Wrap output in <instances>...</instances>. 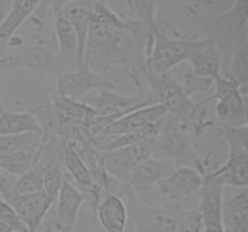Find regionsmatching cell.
Instances as JSON below:
<instances>
[{"label": "cell", "instance_id": "cell-31", "mask_svg": "<svg viewBox=\"0 0 248 232\" xmlns=\"http://www.w3.org/2000/svg\"><path fill=\"white\" fill-rule=\"evenodd\" d=\"M131 18L143 23L155 26L157 23V1L156 0H125Z\"/></svg>", "mask_w": 248, "mask_h": 232}, {"label": "cell", "instance_id": "cell-19", "mask_svg": "<svg viewBox=\"0 0 248 232\" xmlns=\"http://www.w3.org/2000/svg\"><path fill=\"white\" fill-rule=\"evenodd\" d=\"M94 0H77L65 5L62 14L72 26L78 41V64L81 67L84 63L85 45L89 35L91 17L93 12Z\"/></svg>", "mask_w": 248, "mask_h": 232}, {"label": "cell", "instance_id": "cell-3", "mask_svg": "<svg viewBox=\"0 0 248 232\" xmlns=\"http://www.w3.org/2000/svg\"><path fill=\"white\" fill-rule=\"evenodd\" d=\"M248 0H235L229 11L222 14H205L189 12L199 28L211 39L219 50L223 68L241 46L248 44Z\"/></svg>", "mask_w": 248, "mask_h": 232}, {"label": "cell", "instance_id": "cell-39", "mask_svg": "<svg viewBox=\"0 0 248 232\" xmlns=\"http://www.w3.org/2000/svg\"><path fill=\"white\" fill-rule=\"evenodd\" d=\"M73 1H77V0H50V4H48V7L51 9V12H52V16H56L58 14H62L63 7L67 4Z\"/></svg>", "mask_w": 248, "mask_h": 232}, {"label": "cell", "instance_id": "cell-37", "mask_svg": "<svg viewBox=\"0 0 248 232\" xmlns=\"http://www.w3.org/2000/svg\"><path fill=\"white\" fill-rule=\"evenodd\" d=\"M93 213L91 212H80L78 221L75 224L73 232H96L97 231V225L94 221V218H92Z\"/></svg>", "mask_w": 248, "mask_h": 232}, {"label": "cell", "instance_id": "cell-28", "mask_svg": "<svg viewBox=\"0 0 248 232\" xmlns=\"http://www.w3.org/2000/svg\"><path fill=\"white\" fill-rule=\"evenodd\" d=\"M36 152L18 151L0 156V171L9 176L17 178L35 166Z\"/></svg>", "mask_w": 248, "mask_h": 232}, {"label": "cell", "instance_id": "cell-20", "mask_svg": "<svg viewBox=\"0 0 248 232\" xmlns=\"http://www.w3.org/2000/svg\"><path fill=\"white\" fill-rule=\"evenodd\" d=\"M84 204L85 197L82 192L65 175L53 205V212L57 219L65 226L74 229Z\"/></svg>", "mask_w": 248, "mask_h": 232}, {"label": "cell", "instance_id": "cell-36", "mask_svg": "<svg viewBox=\"0 0 248 232\" xmlns=\"http://www.w3.org/2000/svg\"><path fill=\"white\" fill-rule=\"evenodd\" d=\"M36 232H73V229L65 226L63 222H61L60 220L56 217L55 212H53V205L50 209V212L47 213V215L45 217V219L43 220L41 225L39 226V229L36 230Z\"/></svg>", "mask_w": 248, "mask_h": 232}, {"label": "cell", "instance_id": "cell-23", "mask_svg": "<svg viewBox=\"0 0 248 232\" xmlns=\"http://www.w3.org/2000/svg\"><path fill=\"white\" fill-rule=\"evenodd\" d=\"M41 0H14L6 18L0 24V40H9L39 9Z\"/></svg>", "mask_w": 248, "mask_h": 232}, {"label": "cell", "instance_id": "cell-4", "mask_svg": "<svg viewBox=\"0 0 248 232\" xmlns=\"http://www.w3.org/2000/svg\"><path fill=\"white\" fill-rule=\"evenodd\" d=\"M198 36H186L170 22H157L149 51L145 56V69L154 74L172 72L186 62Z\"/></svg>", "mask_w": 248, "mask_h": 232}, {"label": "cell", "instance_id": "cell-2", "mask_svg": "<svg viewBox=\"0 0 248 232\" xmlns=\"http://www.w3.org/2000/svg\"><path fill=\"white\" fill-rule=\"evenodd\" d=\"M123 198L136 232H203L198 207L186 208L179 203L170 202L150 205L131 191Z\"/></svg>", "mask_w": 248, "mask_h": 232}, {"label": "cell", "instance_id": "cell-42", "mask_svg": "<svg viewBox=\"0 0 248 232\" xmlns=\"http://www.w3.org/2000/svg\"><path fill=\"white\" fill-rule=\"evenodd\" d=\"M48 4H50V0H41V4L39 7H43V9H47Z\"/></svg>", "mask_w": 248, "mask_h": 232}, {"label": "cell", "instance_id": "cell-26", "mask_svg": "<svg viewBox=\"0 0 248 232\" xmlns=\"http://www.w3.org/2000/svg\"><path fill=\"white\" fill-rule=\"evenodd\" d=\"M160 126H161V120L159 122L152 123L149 126H145V127L140 128V130H132V132L125 133V134H121L119 137H114L113 139L109 140V142L102 143L99 144L98 150L102 152H108L111 150L120 149V147L128 146V145L137 144V143L143 142V140H147L149 138L156 137L157 133L160 130Z\"/></svg>", "mask_w": 248, "mask_h": 232}, {"label": "cell", "instance_id": "cell-38", "mask_svg": "<svg viewBox=\"0 0 248 232\" xmlns=\"http://www.w3.org/2000/svg\"><path fill=\"white\" fill-rule=\"evenodd\" d=\"M14 179L15 178L9 176L7 174H5L4 172L0 171V197L4 198V200L10 195V192H11Z\"/></svg>", "mask_w": 248, "mask_h": 232}, {"label": "cell", "instance_id": "cell-18", "mask_svg": "<svg viewBox=\"0 0 248 232\" xmlns=\"http://www.w3.org/2000/svg\"><path fill=\"white\" fill-rule=\"evenodd\" d=\"M52 17L56 51H57L62 72L79 68L78 41L72 26L63 14H58Z\"/></svg>", "mask_w": 248, "mask_h": 232}, {"label": "cell", "instance_id": "cell-27", "mask_svg": "<svg viewBox=\"0 0 248 232\" xmlns=\"http://www.w3.org/2000/svg\"><path fill=\"white\" fill-rule=\"evenodd\" d=\"M41 142L43 137L38 133L0 135V156L18 151L38 152L41 146Z\"/></svg>", "mask_w": 248, "mask_h": 232}, {"label": "cell", "instance_id": "cell-13", "mask_svg": "<svg viewBox=\"0 0 248 232\" xmlns=\"http://www.w3.org/2000/svg\"><path fill=\"white\" fill-rule=\"evenodd\" d=\"M223 188L210 175H203L202 186L199 191V204L196 205L202 220L203 232H224L222 222Z\"/></svg>", "mask_w": 248, "mask_h": 232}, {"label": "cell", "instance_id": "cell-9", "mask_svg": "<svg viewBox=\"0 0 248 232\" xmlns=\"http://www.w3.org/2000/svg\"><path fill=\"white\" fill-rule=\"evenodd\" d=\"M135 86L136 92L133 94L121 93L116 91V88L97 91L86 103H89L96 110L97 115L113 116L115 120L136 109L159 104L149 93L145 82L135 85Z\"/></svg>", "mask_w": 248, "mask_h": 232}, {"label": "cell", "instance_id": "cell-10", "mask_svg": "<svg viewBox=\"0 0 248 232\" xmlns=\"http://www.w3.org/2000/svg\"><path fill=\"white\" fill-rule=\"evenodd\" d=\"M109 88H116L110 77L102 76L84 65L56 76L55 93L78 101H84L90 93Z\"/></svg>", "mask_w": 248, "mask_h": 232}, {"label": "cell", "instance_id": "cell-30", "mask_svg": "<svg viewBox=\"0 0 248 232\" xmlns=\"http://www.w3.org/2000/svg\"><path fill=\"white\" fill-rule=\"evenodd\" d=\"M39 191H43V173L38 168H31L14 179L11 192L5 198V201L9 200L12 196L31 195Z\"/></svg>", "mask_w": 248, "mask_h": 232}, {"label": "cell", "instance_id": "cell-6", "mask_svg": "<svg viewBox=\"0 0 248 232\" xmlns=\"http://www.w3.org/2000/svg\"><path fill=\"white\" fill-rule=\"evenodd\" d=\"M9 69H26L58 76L62 72L57 51L47 39L34 38L23 40L11 53L0 57V72Z\"/></svg>", "mask_w": 248, "mask_h": 232}, {"label": "cell", "instance_id": "cell-12", "mask_svg": "<svg viewBox=\"0 0 248 232\" xmlns=\"http://www.w3.org/2000/svg\"><path fill=\"white\" fill-rule=\"evenodd\" d=\"M228 159L224 163L219 164L215 171L207 172L213 180L220 186L232 188H247L248 183V151L247 146L228 142ZM203 174V175H205Z\"/></svg>", "mask_w": 248, "mask_h": 232}, {"label": "cell", "instance_id": "cell-8", "mask_svg": "<svg viewBox=\"0 0 248 232\" xmlns=\"http://www.w3.org/2000/svg\"><path fill=\"white\" fill-rule=\"evenodd\" d=\"M154 150L155 137L143 140L137 144L103 152V163L107 174L119 185L116 195L123 197L127 188L131 172L138 163L153 156Z\"/></svg>", "mask_w": 248, "mask_h": 232}, {"label": "cell", "instance_id": "cell-43", "mask_svg": "<svg viewBox=\"0 0 248 232\" xmlns=\"http://www.w3.org/2000/svg\"><path fill=\"white\" fill-rule=\"evenodd\" d=\"M2 111H4V108H2V103H1V101H0V114H1Z\"/></svg>", "mask_w": 248, "mask_h": 232}, {"label": "cell", "instance_id": "cell-1", "mask_svg": "<svg viewBox=\"0 0 248 232\" xmlns=\"http://www.w3.org/2000/svg\"><path fill=\"white\" fill-rule=\"evenodd\" d=\"M82 65L106 77L114 68L125 74L145 69L144 45L125 28V16L111 10L108 0H94Z\"/></svg>", "mask_w": 248, "mask_h": 232}, {"label": "cell", "instance_id": "cell-40", "mask_svg": "<svg viewBox=\"0 0 248 232\" xmlns=\"http://www.w3.org/2000/svg\"><path fill=\"white\" fill-rule=\"evenodd\" d=\"M14 0H0V24L4 22L12 6Z\"/></svg>", "mask_w": 248, "mask_h": 232}, {"label": "cell", "instance_id": "cell-29", "mask_svg": "<svg viewBox=\"0 0 248 232\" xmlns=\"http://www.w3.org/2000/svg\"><path fill=\"white\" fill-rule=\"evenodd\" d=\"M248 44L241 46L239 50L234 52V55L230 57L229 62L227 63L222 69L220 74L228 79L236 82L242 89L246 91L247 86V77H248Z\"/></svg>", "mask_w": 248, "mask_h": 232}, {"label": "cell", "instance_id": "cell-5", "mask_svg": "<svg viewBox=\"0 0 248 232\" xmlns=\"http://www.w3.org/2000/svg\"><path fill=\"white\" fill-rule=\"evenodd\" d=\"M194 137L188 126L167 114L161 120V126L155 137V150L153 156L169 160L176 166H188L205 174L202 157L194 147Z\"/></svg>", "mask_w": 248, "mask_h": 232}, {"label": "cell", "instance_id": "cell-7", "mask_svg": "<svg viewBox=\"0 0 248 232\" xmlns=\"http://www.w3.org/2000/svg\"><path fill=\"white\" fill-rule=\"evenodd\" d=\"M212 81V93L200 101V103L206 105L216 102L215 114L219 125L247 126L246 91L222 74L217 75Z\"/></svg>", "mask_w": 248, "mask_h": 232}, {"label": "cell", "instance_id": "cell-34", "mask_svg": "<svg viewBox=\"0 0 248 232\" xmlns=\"http://www.w3.org/2000/svg\"><path fill=\"white\" fill-rule=\"evenodd\" d=\"M181 84L186 94L188 97H190V98H193L195 94L205 93V92H207L208 89H211L213 87V81L211 79L195 76V75L190 74L189 72H186L184 74Z\"/></svg>", "mask_w": 248, "mask_h": 232}, {"label": "cell", "instance_id": "cell-25", "mask_svg": "<svg viewBox=\"0 0 248 232\" xmlns=\"http://www.w3.org/2000/svg\"><path fill=\"white\" fill-rule=\"evenodd\" d=\"M48 98H50L51 104L55 106L56 110L69 122L84 123L97 115L96 110L84 101H78V99L69 98V97L60 96L57 93L51 94V96H48Z\"/></svg>", "mask_w": 248, "mask_h": 232}, {"label": "cell", "instance_id": "cell-32", "mask_svg": "<svg viewBox=\"0 0 248 232\" xmlns=\"http://www.w3.org/2000/svg\"><path fill=\"white\" fill-rule=\"evenodd\" d=\"M63 166H47L39 171L43 173V191L51 201L55 202L58 192L62 188L65 173Z\"/></svg>", "mask_w": 248, "mask_h": 232}, {"label": "cell", "instance_id": "cell-24", "mask_svg": "<svg viewBox=\"0 0 248 232\" xmlns=\"http://www.w3.org/2000/svg\"><path fill=\"white\" fill-rule=\"evenodd\" d=\"M38 133L41 128L38 120L31 111H6L0 114V135Z\"/></svg>", "mask_w": 248, "mask_h": 232}, {"label": "cell", "instance_id": "cell-33", "mask_svg": "<svg viewBox=\"0 0 248 232\" xmlns=\"http://www.w3.org/2000/svg\"><path fill=\"white\" fill-rule=\"evenodd\" d=\"M235 0H186L189 12L222 14L229 11Z\"/></svg>", "mask_w": 248, "mask_h": 232}, {"label": "cell", "instance_id": "cell-22", "mask_svg": "<svg viewBox=\"0 0 248 232\" xmlns=\"http://www.w3.org/2000/svg\"><path fill=\"white\" fill-rule=\"evenodd\" d=\"M247 192V188H244L227 202H223L222 222L224 232H248Z\"/></svg>", "mask_w": 248, "mask_h": 232}, {"label": "cell", "instance_id": "cell-15", "mask_svg": "<svg viewBox=\"0 0 248 232\" xmlns=\"http://www.w3.org/2000/svg\"><path fill=\"white\" fill-rule=\"evenodd\" d=\"M6 202L14 208L28 232H36L55 203L44 191L31 195L12 196Z\"/></svg>", "mask_w": 248, "mask_h": 232}, {"label": "cell", "instance_id": "cell-11", "mask_svg": "<svg viewBox=\"0 0 248 232\" xmlns=\"http://www.w3.org/2000/svg\"><path fill=\"white\" fill-rule=\"evenodd\" d=\"M203 175L193 167L177 166L173 172L155 185L157 193L170 203H179L183 198L200 191Z\"/></svg>", "mask_w": 248, "mask_h": 232}, {"label": "cell", "instance_id": "cell-16", "mask_svg": "<svg viewBox=\"0 0 248 232\" xmlns=\"http://www.w3.org/2000/svg\"><path fill=\"white\" fill-rule=\"evenodd\" d=\"M189 72L195 76L213 80L222 72L223 59L219 50L211 39L198 36L188 60Z\"/></svg>", "mask_w": 248, "mask_h": 232}, {"label": "cell", "instance_id": "cell-17", "mask_svg": "<svg viewBox=\"0 0 248 232\" xmlns=\"http://www.w3.org/2000/svg\"><path fill=\"white\" fill-rule=\"evenodd\" d=\"M167 114H169L167 106L160 103L136 109V110L113 121L104 130L103 138L119 137V135L140 130V128L149 126L152 123L159 122Z\"/></svg>", "mask_w": 248, "mask_h": 232}, {"label": "cell", "instance_id": "cell-21", "mask_svg": "<svg viewBox=\"0 0 248 232\" xmlns=\"http://www.w3.org/2000/svg\"><path fill=\"white\" fill-rule=\"evenodd\" d=\"M94 215L106 232H126L128 212L121 196L114 192L104 195L97 205Z\"/></svg>", "mask_w": 248, "mask_h": 232}, {"label": "cell", "instance_id": "cell-41", "mask_svg": "<svg viewBox=\"0 0 248 232\" xmlns=\"http://www.w3.org/2000/svg\"><path fill=\"white\" fill-rule=\"evenodd\" d=\"M0 232H12V230L10 229L6 224H4V222L0 220Z\"/></svg>", "mask_w": 248, "mask_h": 232}, {"label": "cell", "instance_id": "cell-14", "mask_svg": "<svg viewBox=\"0 0 248 232\" xmlns=\"http://www.w3.org/2000/svg\"><path fill=\"white\" fill-rule=\"evenodd\" d=\"M176 167V164L169 160L155 156L148 157L147 160L138 163L131 172L125 193L131 191L138 195V193L149 190L150 188L156 185L161 179L173 172Z\"/></svg>", "mask_w": 248, "mask_h": 232}, {"label": "cell", "instance_id": "cell-35", "mask_svg": "<svg viewBox=\"0 0 248 232\" xmlns=\"http://www.w3.org/2000/svg\"><path fill=\"white\" fill-rule=\"evenodd\" d=\"M0 220L6 224L12 230V232H28L14 208L1 197H0Z\"/></svg>", "mask_w": 248, "mask_h": 232}]
</instances>
